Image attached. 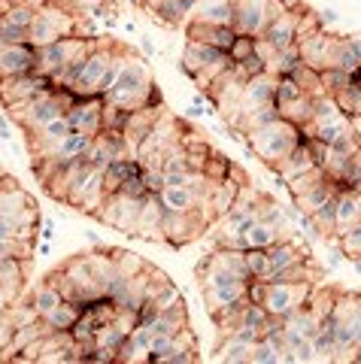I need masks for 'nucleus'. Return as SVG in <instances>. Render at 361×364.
Segmentation results:
<instances>
[{
	"label": "nucleus",
	"instance_id": "57",
	"mask_svg": "<svg viewBox=\"0 0 361 364\" xmlns=\"http://www.w3.org/2000/svg\"><path fill=\"white\" fill-rule=\"evenodd\" d=\"M143 52H146V55H155V46H152L149 40H146V43H143Z\"/></svg>",
	"mask_w": 361,
	"mask_h": 364
},
{
	"label": "nucleus",
	"instance_id": "2",
	"mask_svg": "<svg viewBox=\"0 0 361 364\" xmlns=\"http://www.w3.org/2000/svg\"><path fill=\"white\" fill-rule=\"evenodd\" d=\"M243 140H246V146L252 149V155L258 158V161H264L270 170H274V167L283 161V158L303 140V131L298 128L295 122L276 116L274 122L262 124V128L246 131Z\"/></svg>",
	"mask_w": 361,
	"mask_h": 364
},
{
	"label": "nucleus",
	"instance_id": "41",
	"mask_svg": "<svg viewBox=\"0 0 361 364\" xmlns=\"http://www.w3.org/2000/svg\"><path fill=\"white\" fill-rule=\"evenodd\" d=\"M231 158L225 155V152H216V149H210V155H207V161H204V170H200V173H204L207 179H225L228 176V170H231Z\"/></svg>",
	"mask_w": 361,
	"mask_h": 364
},
{
	"label": "nucleus",
	"instance_id": "37",
	"mask_svg": "<svg viewBox=\"0 0 361 364\" xmlns=\"http://www.w3.org/2000/svg\"><path fill=\"white\" fill-rule=\"evenodd\" d=\"M322 179H325V170H322V167H310V170H303V173H298V176L286 179L283 186L289 188L291 200H295V198H301V195H307L310 188H316V186H319Z\"/></svg>",
	"mask_w": 361,
	"mask_h": 364
},
{
	"label": "nucleus",
	"instance_id": "23",
	"mask_svg": "<svg viewBox=\"0 0 361 364\" xmlns=\"http://www.w3.org/2000/svg\"><path fill=\"white\" fill-rule=\"evenodd\" d=\"M140 4L167 28H179L188 21V0H140Z\"/></svg>",
	"mask_w": 361,
	"mask_h": 364
},
{
	"label": "nucleus",
	"instance_id": "60",
	"mask_svg": "<svg viewBox=\"0 0 361 364\" xmlns=\"http://www.w3.org/2000/svg\"><path fill=\"white\" fill-rule=\"evenodd\" d=\"M358 76H361V70H358Z\"/></svg>",
	"mask_w": 361,
	"mask_h": 364
},
{
	"label": "nucleus",
	"instance_id": "49",
	"mask_svg": "<svg viewBox=\"0 0 361 364\" xmlns=\"http://www.w3.org/2000/svg\"><path fill=\"white\" fill-rule=\"evenodd\" d=\"M255 55L262 58V64H264V70H274V64H276V55H279V49L274 43H270L267 37H255Z\"/></svg>",
	"mask_w": 361,
	"mask_h": 364
},
{
	"label": "nucleus",
	"instance_id": "28",
	"mask_svg": "<svg viewBox=\"0 0 361 364\" xmlns=\"http://www.w3.org/2000/svg\"><path fill=\"white\" fill-rule=\"evenodd\" d=\"M222 55V49H216V46H207V43H198V40H188L185 43V49H183V70L188 76H195L200 67H207L210 61H216Z\"/></svg>",
	"mask_w": 361,
	"mask_h": 364
},
{
	"label": "nucleus",
	"instance_id": "25",
	"mask_svg": "<svg viewBox=\"0 0 361 364\" xmlns=\"http://www.w3.org/2000/svg\"><path fill=\"white\" fill-rule=\"evenodd\" d=\"M310 167H319V164H316V155H313V149H310V143L301 140L295 149H291V152L283 158V161L274 167V173L286 182V179L298 176V173H303V170H310Z\"/></svg>",
	"mask_w": 361,
	"mask_h": 364
},
{
	"label": "nucleus",
	"instance_id": "59",
	"mask_svg": "<svg viewBox=\"0 0 361 364\" xmlns=\"http://www.w3.org/2000/svg\"><path fill=\"white\" fill-rule=\"evenodd\" d=\"M358 306H361V291H358Z\"/></svg>",
	"mask_w": 361,
	"mask_h": 364
},
{
	"label": "nucleus",
	"instance_id": "44",
	"mask_svg": "<svg viewBox=\"0 0 361 364\" xmlns=\"http://www.w3.org/2000/svg\"><path fill=\"white\" fill-rule=\"evenodd\" d=\"M243 261H246V270H249V277L264 282V277H267V249H246Z\"/></svg>",
	"mask_w": 361,
	"mask_h": 364
},
{
	"label": "nucleus",
	"instance_id": "5",
	"mask_svg": "<svg viewBox=\"0 0 361 364\" xmlns=\"http://www.w3.org/2000/svg\"><path fill=\"white\" fill-rule=\"evenodd\" d=\"M112 52H116V40H97L95 43V49L85 55L76 79L70 82V91L76 97L100 95V82H104V73H107V67L112 61Z\"/></svg>",
	"mask_w": 361,
	"mask_h": 364
},
{
	"label": "nucleus",
	"instance_id": "17",
	"mask_svg": "<svg viewBox=\"0 0 361 364\" xmlns=\"http://www.w3.org/2000/svg\"><path fill=\"white\" fill-rule=\"evenodd\" d=\"M70 131H73V124L67 122V116H58V119L46 122L43 128L31 131V134H28V152H31V158L46 155V152L52 149V146H55V143H61Z\"/></svg>",
	"mask_w": 361,
	"mask_h": 364
},
{
	"label": "nucleus",
	"instance_id": "27",
	"mask_svg": "<svg viewBox=\"0 0 361 364\" xmlns=\"http://www.w3.org/2000/svg\"><path fill=\"white\" fill-rule=\"evenodd\" d=\"M283 237H289V234L279 225L267 222V219H255L249 225V231L243 234V240H246V249H270L274 243L283 240Z\"/></svg>",
	"mask_w": 361,
	"mask_h": 364
},
{
	"label": "nucleus",
	"instance_id": "24",
	"mask_svg": "<svg viewBox=\"0 0 361 364\" xmlns=\"http://www.w3.org/2000/svg\"><path fill=\"white\" fill-rule=\"evenodd\" d=\"M188 40H198V43H207V46H216V49L228 52L231 43L237 37L234 28H225V25H204V21H188Z\"/></svg>",
	"mask_w": 361,
	"mask_h": 364
},
{
	"label": "nucleus",
	"instance_id": "51",
	"mask_svg": "<svg viewBox=\"0 0 361 364\" xmlns=\"http://www.w3.org/2000/svg\"><path fill=\"white\" fill-rule=\"evenodd\" d=\"M119 191H125V195H131V198H146V195H149V188H146V182H143L140 173H134L131 179L122 182V188H119Z\"/></svg>",
	"mask_w": 361,
	"mask_h": 364
},
{
	"label": "nucleus",
	"instance_id": "29",
	"mask_svg": "<svg viewBox=\"0 0 361 364\" xmlns=\"http://www.w3.org/2000/svg\"><path fill=\"white\" fill-rule=\"evenodd\" d=\"M255 343H249V340L237 337V334H222V340L216 343V361H225V364H249V352H252Z\"/></svg>",
	"mask_w": 361,
	"mask_h": 364
},
{
	"label": "nucleus",
	"instance_id": "19",
	"mask_svg": "<svg viewBox=\"0 0 361 364\" xmlns=\"http://www.w3.org/2000/svg\"><path fill=\"white\" fill-rule=\"evenodd\" d=\"M188 21H204V25H225L234 21V0H191Z\"/></svg>",
	"mask_w": 361,
	"mask_h": 364
},
{
	"label": "nucleus",
	"instance_id": "18",
	"mask_svg": "<svg viewBox=\"0 0 361 364\" xmlns=\"http://www.w3.org/2000/svg\"><path fill=\"white\" fill-rule=\"evenodd\" d=\"M361 222V188H340L334 198V237Z\"/></svg>",
	"mask_w": 361,
	"mask_h": 364
},
{
	"label": "nucleus",
	"instance_id": "54",
	"mask_svg": "<svg viewBox=\"0 0 361 364\" xmlns=\"http://www.w3.org/2000/svg\"><path fill=\"white\" fill-rule=\"evenodd\" d=\"M352 164H355V170H358V173H361V146H358V149L352 152Z\"/></svg>",
	"mask_w": 361,
	"mask_h": 364
},
{
	"label": "nucleus",
	"instance_id": "46",
	"mask_svg": "<svg viewBox=\"0 0 361 364\" xmlns=\"http://www.w3.org/2000/svg\"><path fill=\"white\" fill-rule=\"evenodd\" d=\"M298 95H303V91H301V85L295 82V79L291 76H276V95H274L276 107L286 104V100H291V97H298Z\"/></svg>",
	"mask_w": 361,
	"mask_h": 364
},
{
	"label": "nucleus",
	"instance_id": "4",
	"mask_svg": "<svg viewBox=\"0 0 361 364\" xmlns=\"http://www.w3.org/2000/svg\"><path fill=\"white\" fill-rule=\"evenodd\" d=\"M286 0H234V21L231 28L246 37H262L264 28L279 13H286Z\"/></svg>",
	"mask_w": 361,
	"mask_h": 364
},
{
	"label": "nucleus",
	"instance_id": "16",
	"mask_svg": "<svg viewBox=\"0 0 361 364\" xmlns=\"http://www.w3.org/2000/svg\"><path fill=\"white\" fill-rule=\"evenodd\" d=\"M37 70V49L31 43H4L0 46V76H18Z\"/></svg>",
	"mask_w": 361,
	"mask_h": 364
},
{
	"label": "nucleus",
	"instance_id": "7",
	"mask_svg": "<svg viewBox=\"0 0 361 364\" xmlns=\"http://www.w3.org/2000/svg\"><path fill=\"white\" fill-rule=\"evenodd\" d=\"M313 286L316 282H264L262 306L267 310V316L286 318L310 301Z\"/></svg>",
	"mask_w": 361,
	"mask_h": 364
},
{
	"label": "nucleus",
	"instance_id": "33",
	"mask_svg": "<svg viewBox=\"0 0 361 364\" xmlns=\"http://www.w3.org/2000/svg\"><path fill=\"white\" fill-rule=\"evenodd\" d=\"M276 109H279V116H283V119L295 122L298 128H303V124L310 122V112H313V95H307V91H303V95L286 100V104H279Z\"/></svg>",
	"mask_w": 361,
	"mask_h": 364
},
{
	"label": "nucleus",
	"instance_id": "3",
	"mask_svg": "<svg viewBox=\"0 0 361 364\" xmlns=\"http://www.w3.org/2000/svg\"><path fill=\"white\" fill-rule=\"evenodd\" d=\"M79 28V16L76 13H67V9L55 6V4H46L37 9V16H33L31 28H28V43L33 49H40V46H49L61 37H79L76 33Z\"/></svg>",
	"mask_w": 361,
	"mask_h": 364
},
{
	"label": "nucleus",
	"instance_id": "38",
	"mask_svg": "<svg viewBox=\"0 0 361 364\" xmlns=\"http://www.w3.org/2000/svg\"><path fill=\"white\" fill-rule=\"evenodd\" d=\"M61 301H64V294H61L58 289H55L49 279H46V282H40V286H37V291L31 294V304H33V310L40 313V318L46 316L49 310H55V306H58Z\"/></svg>",
	"mask_w": 361,
	"mask_h": 364
},
{
	"label": "nucleus",
	"instance_id": "21",
	"mask_svg": "<svg viewBox=\"0 0 361 364\" xmlns=\"http://www.w3.org/2000/svg\"><path fill=\"white\" fill-rule=\"evenodd\" d=\"M298 18H301V6H295V9L289 6L286 13H279V16L264 28L262 37H267L270 43L276 46V49L295 46V43H298Z\"/></svg>",
	"mask_w": 361,
	"mask_h": 364
},
{
	"label": "nucleus",
	"instance_id": "10",
	"mask_svg": "<svg viewBox=\"0 0 361 364\" xmlns=\"http://www.w3.org/2000/svg\"><path fill=\"white\" fill-rule=\"evenodd\" d=\"M67 122L73 124V131H82L85 136H97L104 131V97L92 95V97H76L73 107L64 112Z\"/></svg>",
	"mask_w": 361,
	"mask_h": 364
},
{
	"label": "nucleus",
	"instance_id": "11",
	"mask_svg": "<svg viewBox=\"0 0 361 364\" xmlns=\"http://www.w3.org/2000/svg\"><path fill=\"white\" fill-rule=\"evenodd\" d=\"M334 49H337V37L328 31H316L310 37L298 40V52H301V64L313 67V70H325L334 67Z\"/></svg>",
	"mask_w": 361,
	"mask_h": 364
},
{
	"label": "nucleus",
	"instance_id": "35",
	"mask_svg": "<svg viewBox=\"0 0 361 364\" xmlns=\"http://www.w3.org/2000/svg\"><path fill=\"white\" fill-rule=\"evenodd\" d=\"M109 255H112V264H116V270L125 279L137 277V273H143L146 267H149V261L140 258L137 252H131V249H109Z\"/></svg>",
	"mask_w": 361,
	"mask_h": 364
},
{
	"label": "nucleus",
	"instance_id": "53",
	"mask_svg": "<svg viewBox=\"0 0 361 364\" xmlns=\"http://www.w3.org/2000/svg\"><path fill=\"white\" fill-rule=\"evenodd\" d=\"M40 234H43V237H49V240H52V234H55V225H52V222H49V225H43V228H40Z\"/></svg>",
	"mask_w": 361,
	"mask_h": 364
},
{
	"label": "nucleus",
	"instance_id": "48",
	"mask_svg": "<svg viewBox=\"0 0 361 364\" xmlns=\"http://www.w3.org/2000/svg\"><path fill=\"white\" fill-rule=\"evenodd\" d=\"M255 52V37H246V33H237L234 43H231V61H243V58H249V55Z\"/></svg>",
	"mask_w": 361,
	"mask_h": 364
},
{
	"label": "nucleus",
	"instance_id": "56",
	"mask_svg": "<svg viewBox=\"0 0 361 364\" xmlns=\"http://www.w3.org/2000/svg\"><path fill=\"white\" fill-rule=\"evenodd\" d=\"M352 43H355V49H358V58H361V33H352Z\"/></svg>",
	"mask_w": 361,
	"mask_h": 364
},
{
	"label": "nucleus",
	"instance_id": "42",
	"mask_svg": "<svg viewBox=\"0 0 361 364\" xmlns=\"http://www.w3.org/2000/svg\"><path fill=\"white\" fill-rule=\"evenodd\" d=\"M33 16H37V9H33L31 4H25V0H13V6L6 9L4 16V21H9V25H18V28H31V21H33Z\"/></svg>",
	"mask_w": 361,
	"mask_h": 364
},
{
	"label": "nucleus",
	"instance_id": "58",
	"mask_svg": "<svg viewBox=\"0 0 361 364\" xmlns=\"http://www.w3.org/2000/svg\"><path fill=\"white\" fill-rule=\"evenodd\" d=\"M355 270H358V273H361V258H355Z\"/></svg>",
	"mask_w": 361,
	"mask_h": 364
},
{
	"label": "nucleus",
	"instance_id": "36",
	"mask_svg": "<svg viewBox=\"0 0 361 364\" xmlns=\"http://www.w3.org/2000/svg\"><path fill=\"white\" fill-rule=\"evenodd\" d=\"M179 304H183V294H179V289L176 286H167L161 294H155L152 301H146L140 306V318H149L155 313H167V310H173V306H179Z\"/></svg>",
	"mask_w": 361,
	"mask_h": 364
},
{
	"label": "nucleus",
	"instance_id": "14",
	"mask_svg": "<svg viewBox=\"0 0 361 364\" xmlns=\"http://www.w3.org/2000/svg\"><path fill=\"white\" fill-rule=\"evenodd\" d=\"M307 258H310V252H307V246H303L301 240H295V237H283L279 243H274L267 249V277H264V282L274 279L279 270L295 267V264H301V261H307Z\"/></svg>",
	"mask_w": 361,
	"mask_h": 364
},
{
	"label": "nucleus",
	"instance_id": "52",
	"mask_svg": "<svg viewBox=\"0 0 361 364\" xmlns=\"http://www.w3.org/2000/svg\"><path fill=\"white\" fill-rule=\"evenodd\" d=\"M0 140H13V134H9V124H6L4 116H0Z\"/></svg>",
	"mask_w": 361,
	"mask_h": 364
},
{
	"label": "nucleus",
	"instance_id": "13",
	"mask_svg": "<svg viewBox=\"0 0 361 364\" xmlns=\"http://www.w3.org/2000/svg\"><path fill=\"white\" fill-rule=\"evenodd\" d=\"M107 198V186H104V170L100 167H92L88 170V176L82 179V186H79L73 195H70V207H76L79 213L85 215H95L100 210V203H104Z\"/></svg>",
	"mask_w": 361,
	"mask_h": 364
},
{
	"label": "nucleus",
	"instance_id": "8",
	"mask_svg": "<svg viewBox=\"0 0 361 364\" xmlns=\"http://www.w3.org/2000/svg\"><path fill=\"white\" fill-rule=\"evenodd\" d=\"M140 203H143V198H131V195H125V191H109V195L104 198V203H100V210L95 213V219L109 225L112 231H122V234L134 237Z\"/></svg>",
	"mask_w": 361,
	"mask_h": 364
},
{
	"label": "nucleus",
	"instance_id": "15",
	"mask_svg": "<svg viewBox=\"0 0 361 364\" xmlns=\"http://www.w3.org/2000/svg\"><path fill=\"white\" fill-rule=\"evenodd\" d=\"M161 222H164V207H161V198L149 191L140 203V215H137V228H134V237L140 240H149V243H164V234H161Z\"/></svg>",
	"mask_w": 361,
	"mask_h": 364
},
{
	"label": "nucleus",
	"instance_id": "40",
	"mask_svg": "<svg viewBox=\"0 0 361 364\" xmlns=\"http://www.w3.org/2000/svg\"><path fill=\"white\" fill-rule=\"evenodd\" d=\"M228 67H231V55H228V52H222L216 61H210L207 67H200V70H198L195 76H191V79H195V85H198L200 91H207L212 79H216V76H222L225 70H228Z\"/></svg>",
	"mask_w": 361,
	"mask_h": 364
},
{
	"label": "nucleus",
	"instance_id": "47",
	"mask_svg": "<svg viewBox=\"0 0 361 364\" xmlns=\"http://www.w3.org/2000/svg\"><path fill=\"white\" fill-rule=\"evenodd\" d=\"M128 119V109H122L116 104L104 100V131H122V124Z\"/></svg>",
	"mask_w": 361,
	"mask_h": 364
},
{
	"label": "nucleus",
	"instance_id": "50",
	"mask_svg": "<svg viewBox=\"0 0 361 364\" xmlns=\"http://www.w3.org/2000/svg\"><path fill=\"white\" fill-rule=\"evenodd\" d=\"M0 43H28V31L0 18Z\"/></svg>",
	"mask_w": 361,
	"mask_h": 364
},
{
	"label": "nucleus",
	"instance_id": "34",
	"mask_svg": "<svg viewBox=\"0 0 361 364\" xmlns=\"http://www.w3.org/2000/svg\"><path fill=\"white\" fill-rule=\"evenodd\" d=\"M334 67L343 73H358L361 70V58L352 37H337V49H334Z\"/></svg>",
	"mask_w": 361,
	"mask_h": 364
},
{
	"label": "nucleus",
	"instance_id": "31",
	"mask_svg": "<svg viewBox=\"0 0 361 364\" xmlns=\"http://www.w3.org/2000/svg\"><path fill=\"white\" fill-rule=\"evenodd\" d=\"M82 310L85 306L76 304V301H61L55 310H49L43 318H46V325L52 328V331H70V328L76 325V318L82 316Z\"/></svg>",
	"mask_w": 361,
	"mask_h": 364
},
{
	"label": "nucleus",
	"instance_id": "22",
	"mask_svg": "<svg viewBox=\"0 0 361 364\" xmlns=\"http://www.w3.org/2000/svg\"><path fill=\"white\" fill-rule=\"evenodd\" d=\"M46 334H52V328L46 325V318H33V322H28V325H18V328H13L9 331V343L4 346V361H9L16 355V352H21L28 343H33V340H43Z\"/></svg>",
	"mask_w": 361,
	"mask_h": 364
},
{
	"label": "nucleus",
	"instance_id": "12",
	"mask_svg": "<svg viewBox=\"0 0 361 364\" xmlns=\"http://www.w3.org/2000/svg\"><path fill=\"white\" fill-rule=\"evenodd\" d=\"M161 112H164V104H143L137 109H128V119L122 124V136H125V146L131 155L137 152V143L152 131V124Z\"/></svg>",
	"mask_w": 361,
	"mask_h": 364
},
{
	"label": "nucleus",
	"instance_id": "26",
	"mask_svg": "<svg viewBox=\"0 0 361 364\" xmlns=\"http://www.w3.org/2000/svg\"><path fill=\"white\" fill-rule=\"evenodd\" d=\"M340 188H343L340 182H334L331 176H325V179L319 182V186L307 191V195L295 198V207H298V213H301V215H313L319 207H325L328 200H334V198H337V191H340Z\"/></svg>",
	"mask_w": 361,
	"mask_h": 364
},
{
	"label": "nucleus",
	"instance_id": "45",
	"mask_svg": "<svg viewBox=\"0 0 361 364\" xmlns=\"http://www.w3.org/2000/svg\"><path fill=\"white\" fill-rule=\"evenodd\" d=\"M319 79H322V88L328 91V95H334V91L349 85L352 73H343V70H337V67H325V70H319Z\"/></svg>",
	"mask_w": 361,
	"mask_h": 364
},
{
	"label": "nucleus",
	"instance_id": "6",
	"mask_svg": "<svg viewBox=\"0 0 361 364\" xmlns=\"http://www.w3.org/2000/svg\"><path fill=\"white\" fill-rule=\"evenodd\" d=\"M210 225H212V219L200 207L188 210V213H167L164 210L161 234H164V243H171L173 249H183L188 243H195L198 237H204V231H210Z\"/></svg>",
	"mask_w": 361,
	"mask_h": 364
},
{
	"label": "nucleus",
	"instance_id": "43",
	"mask_svg": "<svg viewBox=\"0 0 361 364\" xmlns=\"http://www.w3.org/2000/svg\"><path fill=\"white\" fill-rule=\"evenodd\" d=\"M337 246H340V252H343L349 261L361 258V222H358V225H352L349 231L337 234Z\"/></svg>",
	"mask_w": 361,
	"mask_h": 364
},
{
	"label": "nucleus",
	"instance_id": "20",
	"mask_svg": "<svg viewBox=\"0 0 361 364\" xmlns=\"http://www.w3.org/2000/svg\"><path fill=\"white\" fill-rule=\"evenodd\" d=\"M28 270H31V258H0V291L6 294V301L13 304L18 301V294L28 286Z\"/></svg>",
	"mask_w": 361,
	"mask_h": 364
},
{
	"label": "nucleus",
	"instance_id": "55",
	"mask_svg": "<svg viewBox=\"0 0 361 364\" xmlns=\"http://www.w3.org/2000/svg\"><path fill=\"white\" fill-rule=\"evenodd\" d=\"M25 4H31L33 9H40V6H46V4H49V0H25Z\"/></svg>",
	"mask_w": 361,
	"mask_h": 364
},
{
	"label": "nucleus",
	"instance_id": "32",
	"mask_svg": "<svg viewBox=\"0 0 361 364\" xmlns=\"http://www.w3.org/2000/svg\"><path fill=\"white\" fill-rule=\"evenodd\" d=\"M337 100V107H340V112L346 119H352V116H361V76L352 73V79H349V85L340 88V91H334L331 95Z\"/></svg>",
	"mask_w": 361,
	"mask_h": 364
},
{
	"label": "nucleus",
	"instance_id": "1",
	"mask_svg": "<svg viewBox=\"0 0 361 364\" xmlns=\"http://www.w3.org/2000/svg\"><path fill=\"white\" fill-rule=\"evenodd\" d=\"M104 100L116 104L122 109H137L143 104H161V91H158L149 64L137 55H128L125 64L119 67V76L112 88L104 95Z\"/></svg>",
	"mask_w": 361,
	"mask_h": 364
},
{
	"label": "nucleus",
	"instance_id": "9",
	"mask_svg": "<svg viewBox=\"0 0 361 364\" xmlns=\"http://www.w3.org/2000/svg\"><path fill=\"white\" fill-rule=\"evenodd\" d=\"M52 88V79L43 73H18V76H0V104H18V100H28L40 91Z\"/></svg>",
	"mask_w": 361,
	"mask_h": 364
},
{
	"label": "nucleus",
	"instance_id": "30",
	"mask_svg": "<svg viewBox=\"0 0 361 364\" xmlns=\"http://www.w3.org/2000/svg\"><path fill=\"white\" fill-rule=\"evenodd\" d=\"M158 198H161V207L167 213H188L198 207V198L188 186H164L158 191Z\"/></svg>",
	"mask_w": 361,
	"mask_h": 364
},
{
	"label": "nucleus",
	"instance_id": "39",
	"mask_svg": "<svg viewBox=\"0 0 361 364\" xmlns=\"http://www.w3.org/2000/svg\"><path fill=\"white\" fill-rule=\"evenodd\" d=\"M295 82L301 85V91H307V95H313V97H319V95H328V91L322 88V79H319V70H313V67H307V64H298L295 70L289 73Z\"/></svg>",
	"mask_w": 361,
	"mask_h": 364
}]
</instances>
